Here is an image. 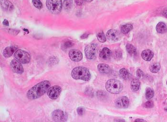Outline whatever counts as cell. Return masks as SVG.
<instances>
[{
	"label": "cell",
	"instance_id": "cell-37",
	"mask_svg": "<svg viewBox=\"0 0 167 122\" xmlns=\"http://www.w3.org/2000/svg\"><path fill=\"white\" fill-rule=\"evenodd\" d=\"M163 15H164L165 17L167 18V10H165L163 12Z\"/></svg>",
	"mask_w": 167,
	"mask_h": 122
},
{
	"label": "cell",
	"instance_id": "cell-12",
	"mask_svg": "<svg viewBox=\"0 0 167 122\" xmlns=\"http://www.w3.org/2000/svg\"><path fill=\"white\" fill-rule=\"evenodd\" d=\"M129 99L126 96H123L119 98L116 102V106L119 108H127L129 107Z\"/></svg>",
	"mask_w": 167,
	"mask_h": 122
},
{
	"label": "cell",
	"instance_id": "cell-36",
	"mask_svg": "<svg viewBox=\"0 0 167 122\" xmlns=\"http://www.w3.org/2000/svg\"><path fill=\"white\" fill-rule=\"evenodd\" d=\"M135 122H146V121L143 119H137L136 120Z\"/></svg>",
	"mask_w": 167,
	"mask_h": 122
},
{
	"label": "cell",
	"instance_id": "cell-23",
	"mask_svg": "<svg viewBox=\"0 0 167 122\" xmlns=\"http://www.w3.org/2000/svg\"><path fill=\"white\" fill-rule=\"evenodd\" d=\"M161 69V65L159 63H155L150 66V71L152 73H157Z\"/></svg>",
	"mask_w": 167,
	"mask_h": 122
},
{
	"label": "cell",
	"instance_id": "cell-25",
	"mask_svg": "<svg viewBox=\"0 0 167 122\" xmlns=\"http://www.w3.org/2000/svg\"><path fill=\"white\" fill-rule=\"evenodd\" d=\"M154 96V91L150 88H148L146 90V97L147 99L152 98Z\"/></svg>",
	"mask_w": 167,
	"mask_h": 122
},
{
	"label": "cell",
	"instance_id": "cell-18",
	"mask_svg": "<svg viewBox=\"0 0 167 122\" xmlns=\"http://www.w3.org/2000/svg\"><path fill=\"white\" fill-rule=\"evenodd\" d=\"M141 82L138 79H134L131 82V89L133 92H137L139 90Z\"/></svg>",
	"mask_w": 167,
	"mask_h": 122
},
{
	"label": "cell",
	"instance_id": "cell-14",
	"mask_svg": "<svg viewBox=\"0 0 167 122\" xmlns=\"http://www.w3.org/2000/svg\"><path fill=\"white\" fill-rule=\"evenodd\" d=\"M154 56V53L149 49H147L143 51L141 53V57L143 60L145 61H149L151 60Z\"/></svg>",
	"mask_w": 167,
	"mask_h": 122
},
{
	"label": "cell",
	"instance_id": "cell-26",
	"mask_svg": "<svg viewBox=\"0 0 167 122\" xmlns=\"http://www.w3.org/2000/svg\"><path fill=\"white\" fill-rule=\"evenodd\" d=\"M73 6V0H65L63 6L65 9L69 10Z\"/></svg>",
	"mask_w": 167,
	"mask_h": 122
},
{
	"label": "cell",
	"instance_id": "cell-10",
	"mask_svg": "<svg viewBox=\"0 0 167 122\" xmlns=\"http://www.w3.org/2000/svg\"><path fill=\"white\" fill-rule=\"evenodd\" d=\"M106 36L109 40L113 41H118L120 39L121 34L117 30L110 29L106 33Z\"/></svg>",
	"mask_w": 167,
	"mask_h": 122
},
{
	"label": "cell",
	"instance_id": "cell-5",
	"mask_svg": "<svg viewBox=\"0 0 167 122\" xmlns=\"http://www.w3.org/2000/svg\"><path fill=\"white\" fill-rule=\"evenodd\" d=\"M14 57L23 64H27L30 61L31 57L29 54L21 49H18L15 51Z\"/></svg>",
	"mask_w": 167,
	"mask_h": 122
},
{
	"label": "cell",
	"instance_id": "cell-11",
	"mask_svg": "<svg viewBox=\"0 0 167 122\" xmlns=\"http://www.w3.org/2000/svg\"><path fill=\"white\" fill-rule=\"evenodd\" d=\"M69 57L72 61L78 62L82 60L83 54L80 51L72 49L69 51Z\"/></svg>",
	"mask_w": 167,
	"mask_h": 122
},
{
	"label": "cell",
	"instance_id": "cell-19",
	"mask_svg": "<svg viewBox=\"0 0 167 122\" xmlns=\"http://www.w3.org/2000/svg\"><path fill=\"white\" fill-rule=\"evenodd\" d=\"M156 30L159 33H164L167 30V25L163 22H159L157 25Z\"/></svg>",
	"mask_w": 167,
	"mask_h": 122
},
{
	"label": "cell",
	"instance_id": "cell-7",
	"mask_svg": "<svg viewBox=\"0 0 167 122\" xmlns=\"http://www.w3.org/2000/svg\"><path fill=\"white\" fill-rule=\"evenodd\" d=\"M52 118L55 122H65L67 119L66 113L61 110H56L52 113Z\"/></svg>",
	"mask_w": 167,
	"mask_h": 122
},
{
	"label": "cell",
	"instance_id": "cell-3",
	"mask_svg": "<svg viewBox=\"0 0 167 122\" xmlns=\"http://www.w3.org/2000/svg\"><path fill=\"white\" fill-rule=\"evenodd\" d=\"M105 87L107 92L112 94H118L123 89V85L122 83L115 79L108 80Z\"/></svg>",
	"mask_w": 167,
	"mask_h": 122
},
{
	"label": "cell",
	"instance_id": "cell-27",
	"mask_svg": "<svg viewBox=\"0 0 167 122\" xmlns=\"http://www.w3.org/2000/svg\"><path fill=\"white\" fill-rule=\"evenodd\" d=\"M32 3L33 4V6L39 9H41L43 7L42 3L40 1V0H32Z\"/></svg>",
	"mask_w": 167,
	"mask_h": 122
},
{
	"label": "cell",
	"instance_id": "cell-2",
	"mask_svg": "<svg viewBox=\"0 0 167 122\" xmlns=\"http://www.w3.org/2000/svg\"><path fill=\"white\" fill-rule=\"evenodd\" d=\"M71 75L75 80H82L86 81H88L91 78L89 70L83 67H77L73 69Z\"/></svg>",
	"mask_w": 167,
	"mask_h": 122
},
{
	"label": "cell",
	"instance_id": "cell-15",
	"mask_svg": "<svg viewBox=\"0 0 167 122\" xmlns=\"http://www.w3.org/2000/svg\"><path fill=\"white\" fill-rule=\"evenodd\" d=\"M98 71L101 73L109 74L111 72V69L109 65L106 64H100L97 66Z\"/></svg>",
	"mask_w": 167,
	"mask_h": 122
},
{
	"label": "cell",
	"instance_id": "cell-39",
	"mask_svg": "<svg viewBox=\"0 0 167 122\" xmlns=\"http://www.w3.org/2000/svg\"></svg>",
	"mask_w": 167,
	"mask_h": 122
},
{
	"label": "cell",
	"instance_id": "cell-29",
	"mask_svg": "<svg viewBox=\"0 0 167 122\" xmlns=\"http://www.w3.org/2000/svg\"><path fill=\"white\" fill-rule=\"evenodd\" d=\"M144 106L147 108H151L153 107V102L152 101H148L145 102Z\"/></svg>",
	"mask_w": 167,
	"mask_h": 122
},
{
	"label": "cell",
	"instance_id": "cell-1",
	"mask_svg": "<svg viewBox=\"0 0 167 122\" xmlns=\"http://www.w3.org/2000/svg\"><path fill=\"white\" fill-rule=\"evenodd\" d=\"M51 83L48 81H44L31 88L27 93V97L30 100L37 99L47 92Z\"/></svg>",
	"mask_w": 167,
	"mask_h": 122
},
{
	"label": "cell",
	"instance_id": "cell-34",
	"mask_svg": "<svg viewBox=\"0 0 167 122\" xmlns=\"http://www.w3.org/2000/svg\"><path fill=\"white\" fill-rule=\"evenodd\" d=\"M3 25H6V26H9V22L6 19H4V21H3Z\"/></svg>",
	"mask_w": 167,
	"mask_h": 122
},
{
	"label": "cell",
	"instance_id": "cell-24",
	"mask_svg": "<svg viewBox=\"0 0 167 122\" xmlns=\"http://www.w3.org/2000/svg\"><path fill=\"white\" fill-rule=\"evenodd\" d=\"M97 37L100 42L104 43L106 41V39L105 34L103 31H100L97 34Z\"/></svg>",
	"mask_w": 167,
	"mask_h": 122
},
{
	"label": "cell",
	"instance_id": "cell-32",
	"mask_svg": "<svg viewBox=\"0 0 167 122\" xmlns=\"http://www.w3.org/2000/svg\"><path fill=\"white\" fill-rule=\"evenodd\" d=\"M115 55L116 56V58H117V59L119 60V59L122 58V53L120 51H117V52H116Z\"/></svg>",
	"mask_w": 167,
	"mask_h": 122
},
{
	"label": "cell",
	"instance_id": "cell-30",
	"mask_svg": "<svg viewBox=\"0 0 167 122\" xmlns=\"http://www.w3.org/2000/svg\"><path fill=\"white\" fill-rule=\"evenodd\" d=\"M85 110L84 108L78 107L77 109V112L79 116H83L85 113Z\"/></svg>",
	"mask_w": 167,
	"mask_h": 122
},
{
	"label": "cell",
	"instance_id": "cell-17",
	"mask_svg": "<svg viewBox=\"0 0 167 122\" xmlns=\"http://www.w3.org/2000/svg\"><path fill=\"white\" fill-rule=\"evenodd\" d=\"M111 54V52L110 49L107 48H104L101 50L100 52V57L104 60H107L110 57Z\"/></svg>",
	"mask_w": 167,
	"mask_h": 122
},
{
	"label": "cell",
	"instance_id": "cell-20",
	"mask_svg": "<svg viewBox=\"0 0 167 122\" xmlns=\"http://www.w3.org/2000/svg\"><path fill=\"white\" fill-rule=\"evenodd\" d=\"M126 49L129 53V54L132 57H135L137 56V51L135 47L131 44H127L126 46Z\"/></svg>",
	"mask_w": 167,
	"mask_h": 122
},
{
	"label": "cell",
	"instance_id": "cell-31",
	"mask_svg": "<svg viewBox=\"0 0 167 122\" xmlns=\"http://www.w3.org/2000/svg\"><path fill=\"white\" fill-rule=\"evenodd\" d=\"M137 76L138 78H141L144 75V73L142 70L140 69H138L137 70Z\"/></svg>",
	"mask_w": 167,
	"mask_h": 122
},
{
	"label": "cell",
	"instance_id": "cell-16",
	"mask_svg": "<svg viewBox=\"0 0 167 122\" xmlns=\"http://www.w3.org/2000/svg\"><path fill=\"white\" fill-rule=\"evenodd\" d=\"M16 50H17V48L16 47H13V46L7 47L3 52V55L4 57H10L13 54Z\"/></svg>",
	"mask_w": 167,
	"mask_h": 122
},
{
	"label": "cell",
	"instance_id": "cell-28",
	"mask_svg": "<svg viewBox=\"0 0 167 122\" xmlns=\"http://www.w3.org/2000/svg\"><path fill=\"white\" fill-rule=\"evenodd\" d=\"M74 46L73 43L70 41H67L64 43L62 46V48H64V49H66L68 48H71L73 47Z\"/></svg>",
	"mask_w": 167,
	"mask_h": 122
},
{
	"label": "cell",
	"instance_id": "cell-35",
	"mask_svg": "<svg viewBox=\"0 0 167 122\" xmlns=\"http://www.w3.org/2000/svg\"><path fill=\"white\" fill-rule=\"evenodd\" d=\"M88 35H89L88 34H84V35H83L82 36H81V38L82 39H86V38H87V37L88 36Z\"/></svg>",
	"mask_w": 167,
	"mask_h": 122
},
{
	"label": "cell",
	"instance_id": "cell-13",
	"mask_svg": "<svg viewBox=\"0 0 167 122\" xmlns=\"http://www.w3.org/2000/svg\"><path fill=\"white\" fill-rule=\"evenodd\" d=\"M1 6L4 11L11 12L14 9V6L8 0H1Z\"/></svg>",
	"mask_w": 167,
	"mask_h": 122
},
{
	"label": "cell",
	"instance_id": "cell-33",
	"mask_svg": "<svg viewBox=\"0 0 167 122\" xmlns=\"http://www.w3.org/2000/svg\"><path fill=\"white\" fill-rule=\"evenodd\" d=\"M75 2L77 6H81L83 3V0H75Z\"/></svg>",
	"mask_w": 167,
	"mask_h": 122
},
{
	"label": "cell",
	"instance_id": "cell-21",
	"mask_svg": "<svg viewBox=\"0 0 167 122\" xmlns=\"http://www.w3.org/2000/svg\"><path fill=\"white\" fill-rule=\"evenodd\" d=\"M119 73L120 76L122 79H123L124 80H127L129 79L130 73L127 69L125 68L121 69L120 70H119Z\"/></svg>",
	"mask_w": 167,
	"mask_h": 122
},
{
	"label": "cell",
	"instance_id": "cell-4",
	"mask_svg": "<svg viewBox=\"0 0 167 122\" xmlns=\"http://www.w3.org/2000/svg\"><path fill=\"white\" fill-rule=\"evenodd\" d=\"M46 6L51 13L57 14L60 13L62 10V2L61 0H47Z\"/></svg>",
	"mask_w": 167,
	"mask_h": 122
},
{
	"label": "cell",
	"instance_id": "cell-22",
	"mask_svg": "<svg viewBox=\"0 0 167 122\" xmlns=\"http://www.w3.org/2000/svg\"><path fill=\"white\" fill-rule=\"evenodd\" d=\"M132 29L133 25L131 24H126L121 27V31L123 34H127L131 31Z\"/></svg>",
	"mask_w": 167,
	"mask_h": 122
},
{
	"label": "cell",
	"instance_id": "cell-9",
	"mask_svg": "<svg viewBox=\"0 0 167 122\" xmlns=\"http://www.w3.org/2000/svg\"><path fill=\"white\" fill-rule=\"evenodd\" d=\"M12 71L15 73L21 74L24 72V68L20 62L17 60H13L10 63Z\"/></svg>",
	"mask_w": 167,
	"mask_h": 122
},
{
	"label": "cell",
	"instance_id": "cell-8",
	"mask_svg": "<svg viewBox=\"0 0 167 122\" xmlns=\"http://www.w3.org/2000/svg\"><path fill=\"white\" fill-rule=\"evenodd\" d=\"M62 89L59 86H54L49 88L47 91V95L52 100L57 99L61 93Z\"/></svg>",
	"mask_w": 167,
	"mask_h": 122
},
{
	"label": "cell",
	"instance_id": "cell-6",
	"mask_svg": "<svg viewBox=\"0 0 167 122\" xmlns=\"http://www.w3.org/2000/svg\"><path fill=\"white\" fill-rule=\"evenodd\" d=\"M85 53L86 58L88 60H94L96 57L97 53V48L96 44L90 43L85 47Z\"/></svg>",
	"mask_w": 167,
	"mask_h": 122
},
{
	"label": "cell",
	"instance_id": "cell-38",
	"mask_svg": "<svg viewBox=\"0 0 167 122\" xmlns=\"http://www.w3.org/2000/svg\"><path fill=\"white\" fill-rule=\"evenodd\" d=\"M84 1H86V2H91L93 0H83Z\"/></svg>",
	"mask_w": 167,
	"mask_h": 122
}]
</instances>
